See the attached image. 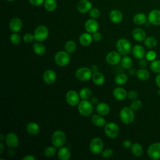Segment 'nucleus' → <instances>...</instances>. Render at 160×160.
Masks as SVG:
<instances>
[{"label": "nucleus", "instance_id": "obj_52", "mask_svg": "<svg viewBox=\"0 0 160 160\" xmlns=\"http://www.w3.org/2000/svg\"><path fill=\"white\" fill-rule=\"evenodd\" d=\"M36 158L32 155H27L22 158V160H36Z\"/></svg>", "mask_w": 160, "mask_h": 160}, {"label": "nucleus", "instance_id": "obj_26", "mask_svg": "<svg viewBox=\"0 0 160 160\" xmlns=\"http://www.w3.org/2000/svg\"><path fill=\"white\" fill-rule=\"evenodd\" d=\"M92 80L97 86H101L104 84L105 78L102 73L99 71L94 72L92 75Z\"/></svg>", "mask_w": 160, "mask_h": 160}, {"label": "nucleus", "instance_id": "obj_42", "mask_svg": "<svg viewBox=\"0 0 160 160\" xmlns=\"http://www.w3.org/2000/svg\"><path fill=\"white\" fill-rule=\"evenodd\" d=\"M142 106V103L140 100L134 99L131 104V108L133 111L139 110Z\"/></svg>", "mask_w": 160, "mask_h": 160}, {"label": "nucleus", "instance_id": "obj_17", "mask_svg": "<svg viewBox=\"0 0 160 160\" xmlns=\"http://www.w3.org/2000/svg\"><path fill=\"white\" fill-rule=\"evenodd\" d=\"M42 78L44 81L46 83L48 84H51L56 81L57 76L55 71L52 69H47L44 71Z\"/></svg>", "mask_w": 160, "mask_h": 160}, {"label": "nucleus", "instance_id": "obj_15", "mask_svg": "<svg viewBox=\"0 0 160 160\" xmlns=\"http://www.w3.org/2000/svg\"><path fill=\"white\" fill-rule=\"evenodd\" d=\"M148 19L149 22L153 25H160V10L153 9L148 14Z\"/></svg>", "mask_w": 160, "mask_h": 160}, {"label": "nucleus", "instance_id": "obj_28", "mask_svg": "<svg viewBox=\"0 0 160 160\" xmlns=\"http://www.w3.org/2000/svg\"><path fill=\"white\" fill-rule=\"evenodd\" d=\"M26 130L29 134L34 136L39 133L40 128L37 123L34 122H31L28 124L26 126Z\"/></svg>", "mask_w": 160, "mask_h": 160}, {"label": "nucleus", "instance_id": "obj_57", "mask_svg": "<svg viewBox=\"0 0 160 160\" xmlns=\"http://www.w3.org/2000/svg\"><path fill=\"white\" fill-rule=\"evenodd\" d=\"M6 1H9V2H12V1H14V0H6Z\"/></svg>", "mask_w": 160, "mask_h": 160}, {"label": "nucleus", "instance_id": "obj_23", "mask_svg": "<svg viewBox=\"0 0 160 160\" xmlns=\"http://www.w3.org/2000/svg\"><path fill=\"white\" fill-rule=\"evenodd\" d=\"M132 52L133 56L138 59L143 58L146 55L145 50L144 48L141 45H135L132 49Z\"/></svg>", "mask_w": 160, "mask_h": 160}, {"label": "nucleus", "instance_id": "obj_6", "mask_svg": "<svg viewBox=\"0 0 160 160\" xmlns=\"http://www.w3.org/2000/svg\"><path fill=\"white\" fill-rule=\"evenodd\" d=\"M34 39L36 41L41 42L47 39L49 35V30L45 26H39L34 31Z\"/></svg>", "mask_w": 160, "mask_h": 160}, {"label": "nucleus", "instance_id": "obj_36", "mask_svg": "<svg viewBox=\"0 0 160 160\" xmlns=\"http://www.w3.org/2000/svg\"><path fill=\"white\" fill-rule=\"evenodd\" d=\"M128 81V77L124 74H119L114 78V82L118 85H123Z\"/></svg>", "mask_w": 160, "mask_h": 160}, {"label": "nucleus", "instance_id": "obj_4", "mask_svg": "<svg viewBox=\"0 0 160 160\" xmlns=\"http://www.w3.org/2000/svg\"><path fill=\"white\" fill-rule=\"evenodd\" d=\"M78 112L83 116H89L93 111V106L91 102L86 100H82L79 102L78 106Z\"/></svg>", "mask_w": 160, "mask_h": 160}, {"label": "nucleus", "instance_id": "obj_39", "mask_svg": "<svg viewBox=\"0 0 160 160\" xmlns=\"http://www.w3.org/2000/svg\"><path fill=\"white\" fill-rule=\"evenodd\" d=\"M152 71L156 73H160V60H153L150 64Z\"/></svg>", "mask_w": 160, "mask_h": 160}, {"label": "nucleus", "instance_id": "obj_11", "mask_svg": "<svg viewBox=\"0 0 160 160\" xmlns=\"http://www.w3.org/2000/svg\"><path fill=\"white\" fill-rule=\"evenodd\" d=\"M80 98L79 94L74 90L69 91L66 95V101L68 104L71 106H76V105H78L80 102Z\"/></svg>", "mask_w": 160, "mask_h": 160}, {"label": "nucleus", "instance_id": "obj_43", "mask_svg": "<svg viewBox=\"0 0 160 160\" xmlns=\"http://www.w3.org/2000/svg\"><path fill=\"white\" fill-rule=\"evenodd\" d=\"M89 16L93 18V19H96L98 18H99V15H100V11L99 10L96 8H92L90 11H89Z\"/></svg>", "mask_w": 160, "mask_h": 160}, {"label": "nucleus", "instance_id": "obj_8", "mask_svg": "<svg viewBox=\"0 0 160 160\" xmlns=\"http://www.w3.org/2000/svg\"><path fill=\"white\" fill-rule=\"evenodd\" d=\"M104 132L108 138H115L119 134V129L116 123L110 122L104 126Z\"/></svg>", "mask_w": 160, "mask_h": 160}, {"label": "nucleus", "instance_id": "obj_25", "mask_svg": "<svg viewBox=\"0 0 160 160\" xmlns=\"http://www.w3.org/2000/svg\"><path fill=\"white\" fill-rule=\"evenodd\" d=\"M58 156L61 160H68L71 157L70 150L67 147L62 146L58 151Z\"/></svg>", "mask_w": 160, "mask_h": 160}, {"label": "nucleus", "instance_id": "obj_56", "mask_svg": "<svg viewBox=\"0 0 160 160\" xmlns=\"http://www.w3.org/2000/svg\"><path fill=\"white\" fill-rule=\"evenodd\" d=\"M0 136H1V141H3V138H4V135H3V134H0Z\"/></svg>", "mask_w": 160, "mask_h": 160}, {"label": "nucleus", "instance_id": "obj_45", "mask_svg": "<svg viewBox=\"0 0 160 160\" xmlns=\"http://www.w3.org/2000/svg\"><path fill=\"white\" fill-rule=\"evenodd\" d=\"M146 59L148 60V61H152L153 60L155 59V58H156V53L155 51H148L146 55Z\"/></svg>", "mask_w": 160, "mask_h": 160}, {"label": "nucleus", "instance_id": "obj_31", "mask_svg": "<svg viewBox=\"0 0 160 160\" xmlns=\"http://www.w3.org/2000/svg\"><path fill=\"white\" fill-rule=\"evenodd\" d=\"M131 151L132 154L136 157H140L143 153V148L142 146L137 142L132 144Z\"/></svg>", "mask_w": 160, "mask_h": 160}, {"label": "nucleus", "instance_id": "obj_47", "mask_svg": "<svg viewBox=\"0 0 160 160\" xmlns=\"http://www.w3.org/2000/svg\"><path fill=\"white\" fill-rule=\"evenodd\" d=\"M138 94L137 93V92H136L135 91H129L128 92V95H127V97L130 99H132V100H134V99H136V98H138Z\"/></svg>", "mask_w": 160, "mask_h": 160}, {"label": "nucleus", "instance_id": "obj_18", "mask_svg": "<svg viewBox=\"0 0 160 160\" xmlns=\"http://www.w3.org/2000/svg\"><path fill=\"white\" fill-rule=\"evenodd\" d=\"M22 26V22L20 18H12L9 22V28L11 31L13 32H19Z\"/></svg>", "mask_w": 160, "mask_h": 160}, {"label": "nucleus", "instance_id": "obj_7", "mask_svg": "<svg viewBox=\"0 0 160 160\" xmlns=\"http://www.w3.org/2000/svg\"><path fill=\"white\" fill-rule=\"evenodd\" d=\"M92 70L86 67L78 69L75 72L76 78L81 81H88L92 78Z\"/></svg>", "mask_w": 160, "mask_h": 160}, {"label": "nucleus", "instance_id": "obj_30", "mask_svg": "<svg viewBox=\"0 0 160 160\" xmlns=\"http://www.w3.org/2000/svg\"><path fill=\"white\" fill-rule=\"evenodd\" d=\"M148 19L147 16L145 14L139 12L136 14L133 17V22L136 25H142L146 22Z\"/></svg>", "mask_w": 160, "mask_h": 160}, {"label": "nucleus", "instance_id": "obj_40", "mask_svg": "<svg viewBox=\"0 0 160 160\" xmlns=\"http://www.w3.org/2000/svg\"><path fill=\"white\" fill-rule=\"evenodd\" d=\"M55 148H56L55 146H48V147H47L44 151V155L46 157H48V158L52 157L56 152V149Z\"/></svg>", "mask_w": 160, "mask_h": 160}, {"label": "nucleus", "instance_id": "obj_13", "mask_svg": "<svg viewBox=\"0 0 160 160\" xmlns=\"http://www.w3.org/2000/svg\"><path fill=\"white\" fill-rule=\"evenodd\" d=\"M6 143L9 148H15L19 144V139L14 132H9L5 138Z\"/></svg>", "mask_w": 160, "mask_h": 160}, {"label": "nucleus", "instance_id": "obj_14", "mask_svg": "<svg viewBox=\"0 0 160 160\" xmlns=\"http://www.w3.org/2000/svg\"><path fill=\"white\" fill-rule=\"evenodd\" d=\"M84 28L89 33H94L98 31L99 29V24L95 19H89L85 22Z\"/></svg>", "mask_w": 160, "mask_h": 160}, {"label": "nucleus", "instance_id": "obj_54", "mask_svg": "<svg viewBox=\"0 0 160 160\" xmlns=\"http://www.w3.org/2000/svg\"><path fill=\"white\" fill-rule=\"evenodd\" d=\"M14 148H10L8 151V154L10 156H12V155H13L14 154V149H13Z\"/></svg>", "mask_w": 160, "mask_h": 160}, {"label": "nucleus", "instance_id": "obj_34", "mask_svg": "<svg viewBox=\"0 0 160 160\" xmlns=\"http://www.w3.org/2000/svg\"><path fill=\"white\" fill-rule=\"evenodd\" d=\"M158 44V41L157 39L152 36H149L144 40V44L149 48H152L155 47Z\"/></svg>", "mask_w": 160, "mask_h": 160}, {"label": "nucleus", "instance_id": "obj_24", "mask_svg": "<svg viewBox=\"0 0 160 160\" xmlns=\"http://www.w3.org/2000/svg\"><path fill=\"white\" fill-rule=\"evenodd\" d=\"M96 109L97 112L101 116H106L108 114L110 111V108L106 102H100L98 104Z\"/></svg>", "mask_w": 160, "mask_h": 160}, {"label": "nucleus", "instance_id": "obj_50", "mask_svg": "<svg viewBox=\"0 0 160 160\" xmlns=\"http://www.w3.org/2000/svg\"><path fill=\"white\" fill-rule=\"evenodd\" d=\"M147 64H148V62H147V59H143V58L140 59V60L139 61V65L142 68H144L146 67L147 66Z\"/></svg>", "mask_w": 160, "mask_h": 160}, {"label": "nucleus", "instance_id": "obj_37", "mask_svg": "<svg viewBox=\"0 0 160 160\" xmlns=\"http://www.w3.org/2000/svg\"><path fill=\"white\" fill-rule=\"evenodd\" d=\"M79 94L81 99L86 100L89 99L91 96V91L88 88H83L80 90Z\"/></svg>", "mask_w": 160, "mask_h": 160}, {"label": "nucleus", "instance_id": "obj_9", "mask_svg": "<svg viewBox=\"0 0 160 160\" xmlns=\"http://www.w3.org/2000/svg\"><path fill=\"white\" fill-rule=\"evenodd\" d=\"M149 158L152 160H158L160 159V142H154L151 144L147 151Z\"/></svg>", "mask_w": 160, "mask_h": 160}, {"label": "nucleus", "instance_id": "obj_46", "mask_svg": "<svg viewBox=\"0 0 160 160\" xmlns=\"http://www.w3.org/2000/svg\"><path fill=\"white\" fill-rule=\"evenodd\" d=\"M113 151L112 149H110V148H108V149H104L102 152V154H101V156L104 158H109L111 156H112L113 154Z\"/></svg>", "mask_w": 160, "mask_h": 160}, {"label": "nucleus", "instance_id": "obj_19", "mask_svg": "<svg viewBox=\"0 0 160 160\" xmlns=\"http://www.w3.org/2000/svg\"><path fill=\"white\" fill-rule=\"evenodd\" d=\"M109 17L110 20L113 23H115V24L121 22L123 18V16H122V14L121 13V12L117 9L112 10L109 12Z\"/></svg>", "mask_w": 160, "mask_h": 160}, {"label": "nucleus", "instance_id": "obj_49", "mask_svg": "<svg viewBox=\"0 0 160 160\" xmlns=\"http://www.w3.org/2000/svg\"><path fill=\"white\" fill-rule=\"evenodd\" d=\"M92 39H93L94 41H95L96 42H99L102 39V35H101V34L100 32L96 31V32L93 33V34H92Z\"/></svg>", "mask_w": 160, "mask_h": 160}, {"label": "nucleus", "instance_id": "obj_1", "mask_svg": "<svg viewBox=\"0 0 160 160\" xmlns=\"http://www.w3.org/2000/svg\"><path fill=\"white\" fill-rule=\"evenodd\" d=\"M119 118L121 121L126 124H129L134 120V111L131 107L126 106L122 108L119 112Z\"/></svg>", "mask_w": 160, "mask_h": 160}, {"label": "nucleus", "instance_id": "obj_44", "mask_svg": "<svg viewBox=\"0 0 160 160\" xmlns=\"http://www.w3.org/2000/svg\"><path fill=\"white\" fill-rule=\"evenodd\" d=\"M34 39V34H32L31 33H26L23 36V41L26 43H31L33 41Z\"/></svg>", "mask_w": 160, "mask_h": 160}, {"label": "nucleus", "instance_id": "obj_22", "mask_svg": "<svg viewBox=\"0 0 160 160\" xmlns=\"http://www.w3.org/2000/svg\"><path fill=\"white\" fill-rule=\"evenodd\" d=\"M132 38L134 40L138 42L142 41L146 38V32L141 28H136L132 32Z\"/></svg>", "mask_w": 160, "mask_h": 160}, {"label": "nucleus", "instance_id": "obj_10", "mask_svg": "<svg viewBox=\"0 0 160 160\" xmlns=\"http://www.w3.org/2000/svg\"><path fill=\"white\" fill-rule=\"evenodd\" d=\"M103 142L99 138H93L89 144L90 151L94 154H100L103 150Z\"/></svg>", "mask_w": 160, "mask_h": 160}, {"label": "nucleus", "instance_id": "obj_2", "mask_svg": "<svg viewBox=\"0 0 160 160\" xmlns=\"http://www.w3.org/2000/svg\"><path fill=\"white\" fill-rule=\"evenodd\" d=\"M66 141V136L64 132L61 130L54 131L51 137V142L56 148L63 146Z\"/></svg>", "mask_w": 160, "mask_h": 160}, {"label": "nucleus", "instance_id": "obj_29", "mask_svg": "<svg viewBox=\"0 0 160 160\" xmlns=\"http://www.w3.org/2000/svg\"><path fill=\"white\" fill-rule=\"evenodd\" d=\"M32 49L34 52L39 56H42L45 54L46 52V47L44 46V45L43 44H42L40 42H36L33 44L32 46Z\"/></svg>", "mask_w": 160, "mask_h": 160}, {"label": "nucleus", "instance_id": "obj_51", "mask_svg": "<svg viewBox=\"0 0 160 160\" xmlns=\"http://www.w3.org/2000/svg\"><path fill=\"white\" fill-rule=\"evenodd\" d=\"M122 146H123V147H124L125 148H131V146H132V143H131V142L129 141V140H128V139H126V140H124V141H123V142H122Z\"/></svg>", "mask_w": 160, "mask_h": 160}, {"label": "nucleus", "instance_id": "obj_21", "mask_svg": "<svg viewBox=\"0 0 160 160\" xmlns=\"http://www.w3.org/2000/svg\"><path fill=\"white\" fill-rule=\"evenodd\" d=\"M92 40V36L91 35V33H89L88 32L81 34L79 38L80 44L83 46H88L90 45Z\"/></svg>", "mask_w": 160, "mask_h": 160}, {"label": "nucleus", "instance_id": "obj_38", "mask_svg": "<svg viewBox=\"0 0 160 160\" xmlns=\"http://www.w3.org/2000/svg\"><path fill=\"white\" fill-rule=\"evenodd\" d=\"M64 49L68 53H72L75 51L76 49V44L73 41H68L65 43Z\"/></svg>", "mask_w": 160, "mask_h": 160}, {"label": "nucleus", "instance_id": "obj_12", "mask_svg": "<svg viewBox=\"0 0 160 160\" xmlns=\"http://www.w3.org/2000/svg\"><path fill=\"white\" fill-rule=\"evenodd\" d=\"M121 54L118 51H111L106 56V62L110 65H116L121 61Z\"/></svg>", "mask_w": 160, "mask_h": 160}, {"label": "nucleus", "instance_id": "obj_20", "mask_svg": "<svg viewBox=\"0 0 160 160\" xmlns=\"http://www.w3.org/2000/svg\"><path fill=\"white\" fill-rule=\"evenodd\" d=\"M114 97L118 101H123L126 99L128 95L126 91L121 87H117L114 88L112 92Z\"/></svg>", "mask_w": 160, "mask_h": 160}, {"label": "nucleus", "instance_id": "obj_35", "mask_svg": "<svg viewBox=\"0 0 160 160\" xmlns=\"http://www.w3.org/2000/svg\"><path fill=\"white\" fill-rule=\"evenodd\" d=\"M121 65L124 69H129L132 65L131 58L128 56H124L121 61Z\"/></svg>", "mask_w": 160, "mask_h": 160}, {"label": "nucleus", "instance_id": "obj_48", "mask_svg": "<svg viewBox=\"0 0 160 160\" xmlns=\"http://www.w3.org/2000/svg\"><path fill=\"white\" fill-rule=\"evenodd\" d=\"M29 3L35 6H39L44 4L45 0H28Z\"/></svg>", "mask_w": 160, "mask_h": 160}, {"label": "nucleus", "instance_id": "obj_27", "mask_svg": "<svg viewBox=\"0 0 160 160\" xmlns=\"http://www.w3.org/2000/svg\"><path fill=\"white\" fill-rule=\"evenodd\" d=\"M92 122L98 127H104L106 122L105 119L100 114H94L91 117Z\"/></svg>", "mask_w": 160, "mask_h": 160}, {"label": "nucleus", "instance_id": "obj_55", "mask_svg": "<svg viewBox=\"0 0 160 160\" xmlns=\"http://www.w3.org/2000/svg\"><path fill=\"white\" fill-rule=\"evenodd\" d=\"M4 146L3 145V144L2 142L0 143V154H2L3 151H4Z\"/></svg>", "mask_w": 160, "mask_h": 160}, {"label": "nucleus", "instance_id": "obj_53", "mask_svg": "<svg viewBox=\"0 0 160 160\" xmlns=\"http://www.w3.org/2000/svg\"><path fill=\"white\" fill-rule=\"evenodd\" d=\"M156 83L160 89V73H159V74L156 77Z\"/></svg>", "mask_w": 160, "mask_h": 160}, {"label": "nucleus", "instance_id": "obj_3", "mask_svg": "<svg viewBox=\"0 0 160 160\" xmlns=\"http://www.w3.org/2000/svg\"><path fill=\"white\" fill-rule=\"evenodd\" d=\"M116 49L121 54L124 56L128 55L131 51V45L129 41L124 38L118 40L116 44Z\"/></svg>", "mask_w": 160, "mask_h": 160}, {"label": "nucleus", "instance_id": "obj_33", "mask_svg": "<svg viewBox=\"0 0 160 160\" xmlns=\"http://www.w3.org/2000/svg\"><path fill=\"white\" fill-rule=\"evenodd\" d=\"M136 75L138 79L141 81H146L149 78V71L144 68L138 69L136 72Z\"/></svg>", "mask_w": 160, "mask_h": 160}, {"label": "nucleus", "instance_id": "obj_32", "mask_svg": "<svg viewBox=\"0 0 160 160\" xmlns=\"http://www.w3.org/2000/svg\"><path fill=\"white\" fill-rule=\"evenodd\" d=\"M44 7L45 9L49 12L54 11L57 7V2L56 0H45L44 2Z\"/></svg>", "mask_w": 160, "mask_h": 160}, {"label": "nucleus", "instance_id": "obj_16", "mask_svg": "<svg viewBox=\"0 0 160 160\" xmlns=\"http://www.w3.org/2000/svg\"><path fill=\"white\" fill-rule=\"evenodd\" d=\"M92 8V3L89 0H80L77 4L78 11L82 14L89 12Z\"/></svg>", "mask_w": 160, "mask_h": 160}, {"label": "nucleus", "instance_id": "obj_5", "mask_svg": "<svg viewBox=\"0 0 160 160\" xmlns=\"http://www.w3.org/2000/svg\"><path fill=\"white\" fill-rule=\"evenodd\" d=\"M70 56L68 52L61 51L58 52L54 56V61L59 66H67L70 62Z\"/></svg>", "mask_w": 160, "mask_h": 160}, {"label": "nucleus", "instance_id": "obj_41", "mask_svg": "<svg viewBox=\"0 0 160 160\" xmlns=\"http://www.w3.org/2000/svg\"><path fill=\"white\" fill-rule=\"evenodd\" d=\"M10 41L14 45H18L21 41V36L16 32H13L10 36Z\"/></svg>", "mask_w": 160, "mask_h": 160}]
</instances>
